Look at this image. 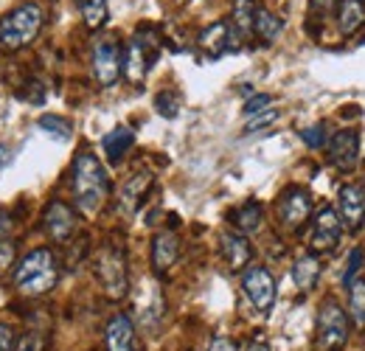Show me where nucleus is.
Returning a JSON list of instances; mask_svg holds the SVG:
<instances>
[{
  "instance_id": "obj_1",
  "label": "nucleus",
  "mask_w": 365,
  "mask_h": 351,
  "mask_svg": "<svg viewBox=\"0 0 365 351\" xmlns=\"http://www.w3.org/2000/svg\"><path fill=\"white\" fill-rule=\"evenodd\" d=\"M71 185H73V200L76 208L85 217H96L107 197H110V177L104 172L101 161L93 152H79L71 169Z\"/></svg>"
},
{
  "instance_id": "obj_2",
  "label": "nucleus",
  "mask_w": 365,
  "mask_h": 351,
  "mask_svg": "<svg viewBox=\"0 0 365 351\" xmlns=\"http://www.w3.org/2000/svg\"><path fill=\"white\" fill-rule=\"evenodd\" d=\"M59 281V259L53 256V250L48 248H34L31 253H26L17 270H14V287L17 292L29 295V298H40L51 292Z\"/></svg>"
},
{
  "instance_id": "obj_3",
  "label": "nucleus",
  "mask_w": 365,
  "mask_h": 351,
  "mask_svg": "<svg viewBox=\"0 0 365 351\" xmlns=\"http://www.w3.org/2000/svg\"><path fill=\"white\" fill-rule=\"evenodd\" d=\"M43 23H46V14L37 3H23V6L11 9L9 14L0 17V48L20 51V48L31 45L40 37Z\"/></svg>"
},
{
  "instance_id": "obj_4",
  "label": "nucleus",
  "mask_w": 365,
  "mask_h": 351,
  "mask_svg": "<svg viewBox=\"0 0 365 351\" xmlns=\"http://www.w3.org/2000/svg\"><path fill=\"white\" fill-rule=\"evenodd\" d=\"M93 273L98 287L104 290L107 298L121 301L130 292V273H127V256L118 245H104L96 259H93Z\"/></svg>"
},
{
  "instance_id": "obj_5",
  "label": "nucleus",
  "mask_w": 365,
  "mask_h": 351,
  "mask_svg": "<svg viewBox=\"0 0 365 351\" xmlns=\"http://www.w3.org/2000/svg\"><path fill=\"white\" fill-rule=\"evenodd\" d=\"M349 315L334 298H326L318 309V351H343V346L349 343Z\"/></svg>"
},
{
  "instance_id": "obj_6",
  "label": "nucleus",
  "mask_w": 365,
  "mask_h": 351,
  "mask_svg": "<svg viewBox=\"0 0 365 351\" xmlns=\"http://www.w3.org/2000/svg\"><path fill=\"white\" fill-rule=\"evenodd\" d=\"M158 40L155 37H146V34H135L127 48H124V56H121V73L133 82L140 85L146 79V73L152 71V65L158 62Z\"/></svg>"
},
{
  "instance_id": "obj_7",
  "label": "nucleus",
  "mask_w": 365,
  "mask_h": 351,
  "mask_svg": "<svg viewBox=\"0 0 365 351\" xmlns=\"http://www.w3.org/2000/svg\"><path fill=\"white\" fill-rule=\"evenodd\" d=\"M121 45L113 34H104L93 43L91 54V65H93V76L101 88H113L121 76Z\"/></svg>"
},
{
  "instance_id": "obj_8",
  "label": "nucleus",
  "mask_w": 365,
  "mask_h": 351,
  "mask_svg": "<svg viewBox=\"0 0 365 351\" xmlns=\"http://www.w3.org/2000/svg\"><path fill=\"white\" fill-rule=\"evenodd\" d=\"M275 211H278V222H281L287 230H301V228L309 222V217H312V197H309L307 188L292 185V188H287V191L278 197Z\"/></svg>"
},
{
  "instance_id": "obj_9",
  "label": "nucleus",
  "mask_w": 365,
  "mask_h": 351,
  "mask_svg": "<svg viewBox=\"0 0 365 351\" xmlns=\"http://www.w3.org/2000/svg\"><path fill=\"white\" fill-rule=\"evenodd\" d=\"M242 290H245V295L250 298V304L256 312H262V315H267L275 304V278L270 275V270L267 267H262V264H253V267H247L245 270V275H242Z\"/></svg>"
},
{
  "instance_id": "obj_10",
  "label": "nucleus",
  "mask_w": 365,
  "mask_h": 351,
  "mask_svg": "<svg viewBox=\"0 0 365 351\" xmlns=\"http://www.w3.org/2000/svg\"><path fill=\"white\" fill-rule=\"evenodd\" d=\"M340 236H343L340 214L331 205H323L318 211V217H312V233H309L312 253H331L340 245Z\"/></svg>"
},
{
  "instance_id": "obj_11",
  "label": "nucleus",
  "mask_w": 365,
  "mask_h": 351,
  "mask_svg": "<svg viewBox=\"0 0 365 351\" xmlns=\"http://www.w3.org/2000/svg\"><path fill=\"white\" fill-rule=\"evenodd\" d=\"M326 152H329V163L337 166L340 172H351L360 161V135L354 130H340L334 132L326 141Z\"/></svg>"
},
{
  "instance_id": "obj_12",
  "label": "nucleus",
  "mask_w": 365,
  "mask_h": 351,
  "mask_svg": "<svg viewBox=\"0 0 365 351\" xmlns=\"http://www.w3.org/2000/svg\"><path fill=\"white\" fill-rule=\"evenodd\" d=\"M76 225H79L76 211H73L68 203H62V200H53L46 208V214H43V228H46V233L53 242H59V245L71 242V236L76 233Z\"/></svg>"
},
{
  "instance_id": "obj_13",
  "label": "nucleus",
  "mask_w": 365,
  "mask_h": 351,
  "mask_svg": "<svg viewBox=\"0 0 365 351\" xmlns=\"http://www.w3.org/2000/svg\"><path fill=\"white\" fill-rule=\"evenodd\" d=\"M340 222L346 230H360L365 222V188L360 183H349L340 188Z\"/></svg>"
},
{
  "instance_id": "obj_14",
  "label": "nucleus",
  "mask_w": 365,
  "mask_h": 351,
  "mask_svg": "<svg viewBox=\"0 0 365 351\" xmlns=\"http://www.w3.org/2000/svg\"><path fill=\"white\" fill-rule=\"evenodd\" d=\"M104 346L107 351H140L138 349V332L130 315H113L104 329Z\"/></svg>"
},
{
  "instance_id": "obj_15",
  "label": "nucleus",
  "mask_w": 365,
  "mask_h": 351,
  "mask_svg": "<svg viewBox=\"0 0 365 351\" xmlns=\"http://www.w3.org/2000/svg\"><path fill=\"white\" fill-rule=\"evenodd\" d=\"M152 183H155L152 172H138V175H133L121 185V191L115 197V205H118L121 217H133L135 214L138 208H140V203H143V197H146V191L152 188Z\"/></svg>"
},
{
  "instance_id": "obj_16",
  "label": "nucleus",
  "mask_w": 365,
  "mask_h": 351,
  "mask_svg": "<svg viewBox=\"0 0 365 351\" xmlns=\"http://www.w3.org/2000/svg\"><path fill=\"white\" fill-rule=\"evenodd\" d=\"M180 259V239L172 230H163L152 239V270L158 275H166Z\"/></svg>"
},
{
  "instance_id": "obj_17",
  "label": "nucleus",
  "mask_w": 365,
  "mask_h": 351,
  "mask_svg": "<svg viewBox=\"0 0 365 351\" xmlns=\"http://www.w3.org/2000/svg\"><path fill=\"white\" fill-rule=\"evenodd\" d=\"M253 20H256V3L253 0H236L230 11V51H236L245 40L253 37Z\"/></svg>"
},
{
  "instance_id": "obj_18",
  "label": "nucleus",
  "mask_w": 365,
  "mask_h": 351,
  "mask_svg": "<svg viewBox=\"0 0 365 351\" xmlns=\"http://www.w3.org/2000/svg\"><path fill=\"white\" fill-rule=\"evenodd\" d=\"M197 45H200V51H202L205 56L220 59L225 51H230V23L217 20V23H211V26H205V29L200 31V37H197Z\"/></svg>"
},
{
  "instance_id": "obj_19",
  "label": "nucleus",
  "mask_w": 365,
  "mask_h": 351,
  "mask_svg": "<svg viewBox=\"0 0 365 351\" xmlns=\"http://www.w3.org/2000/svg\"><path fill=\"white\" fill-rule=\"evenodd\" d=\"M220 248H222V256H225V262L233 273H242L250 259H253V248H250V242L245 239V233H222L220 236Z\"/></svg>"
},
{
  "instance_id": "obj_20",
  "label": "nucleus",
  "mask_w": 365,
  "mask_h": 351,
  "mask_svg": "<svg viewBox=\"0 0 365 351\" xmlns=\"http://www.w3.org/2000/svg\"><path fill=\"white\" fill-rule=\"evenodd\" d=\"M320 273H323V264L315 253H304L298 256L295 264H292V281L301 292H309L315 284L320 281Z\"/></svg>"
},
{
  "instance_id": "obj_21",
  "label": "nucleus",
  "mask_w": 365,
  "mask_h": 351,
  "mask_svg": "<svg viewBox=\"0 0 365 351\" xmlns=\"http://www.w3.org/2000/svg\"><path fill=\"white\" fill-rule=\"evenodd\" d=\"M365 26V0H340L337 3V29L351 37Z\"/></svg>"
},
{
  "instance_id": "obj_22",
  "label": "nucleus",
  "mask_w": 365,
  "mask_h": 351,
  "mask_svg": "<svg viewBox=\"0 0 365 351\" xmlns=\"http://www.w3.org/2000/svg\"><path fill=\"white\" fill-rule=\"evenodd\" d=\"M133 143H135V132L130 130V127H115V130L107 132L104 141H101L110 163H121V158L133 149Z\"/></svg>"
},
{
  "instance_id": "obj_23",
  "label": "nucleus",
  "mask_w": 365,
  "mask_h": 351,
  "mask_svg": "<svg viewBox=\"0 0 365 351\" xmlns=\"http://www.w3.org/2000/svg\"><path fill=\"white\" fill-rule=\"evenodd\" d=\"M230 222L236 225V230L239 233H256L259 228H262V222H264V208L256 203V200H250V203H245L242 208H236L233 214H230Z\"/></svg>"
},
{
  "instance_id": "obj_24",
  "label": "nucleus",
  "mask_w": 365,
  "mask_h": 351,
  "mask_svg": "<svg viewBox=\"0 0 365 351\" xmlns=\"http://www.w3.org/2000/svg\"><path fill=\"white\" fill-rule=\"evenodd\" d=\"M284 31V20L275 17L273 11L267 9H256V20H253V34L262 40V43H275Z\"/></svg>"
},
{
  "instance_id": "obj_25",
  "label": "nucleus",
  "mask_w": 365,
  "mask_h": 351,
  "mask_svg": "<svg viewBox=\"0 0 365 351\" xmlns=\"http://www.w3.org/2000/svg\"><path fill=\"white\" fill-rule=\"evenodd\" d=\"M76 6H79V14H82V20H85V26L88 29H101L104 23H107V0H76Z\"/></svg>"
},
{
  "instance_id": "obj_26",
  "label": "nucleus",
  "mask_w": 365,
  "mask_h": 351,
  "mask_svg": "<svg viewBox=\"0 0 365 351\" xmlns=\"http://www.w3.org/2000/svg\"><path fill=\"white\" fill-rule=\"evenodd\" d=\"M349 315L354 326H365V278H354L349 284Z\"/></svg>"
},
{
  "instance_id": "obj_27",
  "label": "nucleus",
  "mask_w": 365,
  "mask_h": 351,
  "mask_svg": "<svg viewBox=\"0 0 365 351\" xmlns=\"http://www.w3.org/2000/svg\"><path fill=\"white\" fill-rule=\"evenodd\" d=\"M155 110H158L163 118H175V116L180 113V98H178V93H175V90H160V93L155 96Z\"/></svg>"
},
{
  "instance_id": "obj_28",
  "label": "nucleus",
  "mask_w": 365,
  "mask_h": 351,
  "mask_svg": "<svg viewBox=\"0 0 365 351\" xmlns=\"http://www.w3.org/2000/svg\"><path fill=\"white\" fill-rule=\"evenodd\" d=\"M40 130L53 135V138H62V141L71 138V124L65 118H59V116H43L40 118Z\"/></svg>"
},
{
  "instance_id": "obj_29",
  "label": "nucleus",
  "mask_w": 365,
  "mask_h": 351,
  "mask_svg": "<svg viewBox=\"0 0 365 351\" xmlns=\"http://www.w3.org/2000/svg\"><path fill=\"white\" fill-rule=\"evenodd\" d=\"M278 121V110H264V113H259V116H250V121L245 124V135H253V132H262L267 130L270 124H275Z\"/></svg>"
},
{
  "instance_id": "obj_30",
  "label": "nucleus",
  "mask_w": 365,
  "mask_h": 351,
  "mask_svg": "<svg viewBox=\"0 0 365 351\" xmlns=\"http://www.w3.org/2000/svg\"><path fill=\"white\" fill-rule=\"evenodd\" d=\"M363 262H365V250L363 248H354V250L349 253V264H346V273H343V284H346V287L357 278V273H360Z\"/></svg>"
},
{
  "instance_id": "obj_31",
  "label": "nucleus",
  "mask_w": 365,
  "mask_h": 351,
  "mask_svg": "<svg viewBox=\"0 0 365 351\" xmlns=\"http://www.w3.org/2000/svg\"><path fill=\"white\" fill-rule=\"evenodd\" d=\"M270 107H273V96L270 93H259V96H250L245 101V116H259V113H264Z\"/></svg>"
},
{
  "instance_id": "obj_32",
  "label": "nucleus",
  "mask_w": 365,
  "mask_h": 351,
  "mask_svg": "<svg viewBox=\"0 0 365 351\" xmlns=\"http://www.w3.org/2000/svg\"><path fill=\"white\" fill-rule=\"evenodd\" d=\"M301 138H304V143H307L309 149H323V146H326V127H323V124L307 127V130L301 132Z\"/></svg>"
},
{
  "instance_id": "obj_33",
  "label": "nucleus",
  "mask_w": 365,
  "mask_h": 351,
  "mask_svg": "<svg viewBox=\"0 0 365 351\" xmlns=\"http://www.w3.org/2000/svg\"><path fill=\"white\" fill-rule=\"evenodd\" d=\"M14 262H17V245L9 242V239H3L0 242V275L9 273L14 267Z\"/></svg>"
},
{
  "instance_id": "obj_34",
  "label": "nucleus",
  "mask_w": 365,
  "mask_h": 351,
  "mask_svg": "<svg viewBox=\"0 0 365 351\" xmlns=\"http://www.w3.org/2000/svg\"><path fill=\"white\" fill-rule=\"evenodd\" d=\"M14 351H46V340H43V335H37V332H26V335L14 343Z\"/></svg>"
},
{
  "instance_id": "obj_35",
  "label": "nucleus",
  "mask_w": 365,
  "mask_h": 351,
  "mask_svg": "<svg viewBox=\"0 0 365 351\" xmlns=\"http://www.w3.org/2000/svg\"><path fill=\"white\" fill-rule=\"evenodd\" d=\"M14 343H17L14 326H9V323H0V351H14Z\"/></svg>"
},
{
  "instance_id": "obj_36",
  "label": "nucleus",
  "mask_w": 365,
  "mask_h": 351,
  "mask_svg": "<svg viewBox=\"0 0 365 351\" xmlns=\"http://www.w3.org/2000/svg\"><path fill=\"white\" fill-rule=\"evenodd\" d=\"M208 351H239V346H236V340H230L225 335H217V337L211 340Z\"/></svg>"
},
{
  "instance_id": "obj_37",
  "label": "nucleus",
  "mask_w": 365,
  "mask_h": 351,
  "mask_svg": "<svg viewBox=\"0 0 365 351\" xmlns=\"http://www.w3.org/2000/svg\"><path fill=\"white\" fill-rule=\"evenodd\" d=\"M11 158H14V152H11V146H6V143H0V169H6V166L11 163Z\"/></svg>"
},
{
  "instance_id": "obj_38",
  "label": "nucleus",
  "mask_w": 365,
  "mask_h": 351,
  "mask_svg": "<svg viewBox=\"0 0 365 351\" xmlns=\"http://www.w3.org/2000/svg\"><path fill=\"white\" fill-rule=\"evenodd\" d=\"M9 230H11V220H9V214L0 208V242L6 239V233H9Z\"/></svg>"
},
{
  "instance_id": "obj_39",
  "label": "nucleus",
  "mask_w": 365,
  "mask_h": 351,
  "mask_svg": "<svg viewBox=\"0 0 365 351\" xmlns=\"http://www.w3.org/2000/svg\"><path fill=\"white\" fill-rule=\"evenodd\" d=\"M337 3H340V0H309V6L318 9V11H329V9L337 6Z\"/></svg>"
},
{
  "instance_id": "obj_40",
  "label": "nucleus",
  "mask_w": 365,
  "mask_h": 351,
  "mask_svg": "<svg viewBox=\"0 0 365 351\" xmlns=\"http://www.w3.org/2000/svg\"><path fill=\"white\" fill-rule=\"evenodd\" d=\"M245 351H270V346H267L262 337H253V340L245 346Z\"/></svg>"
}]
</instances>
